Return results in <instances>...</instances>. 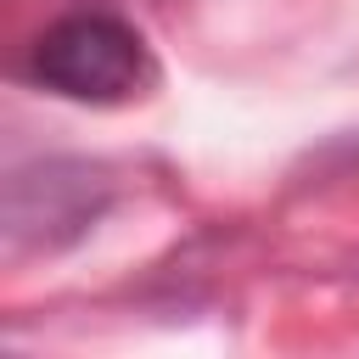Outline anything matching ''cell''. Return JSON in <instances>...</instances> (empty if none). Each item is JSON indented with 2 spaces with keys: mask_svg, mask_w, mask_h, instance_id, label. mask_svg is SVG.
<instances>
[{
  "mask_svg": "<svg viewBox=\"0 0 359 359\" xmlns=\"http://www.w3.org/2000/svg\"><path fill=\"white\" fill-rule=\"evenodd\" d=\"M22 73L39 90L84 107H123L157 84L146 39L135 34V22L112 11H67L45 22L22 56Z\"/></svg>",
  "mask_w": 359,
  "mask_h": 359,
  "instance_id": "cell-1",
  "label": "cell"
},
{
  "mask_svg": "<svg viewBox=\"0 0 359 359\" xmlns=\"http://www.w3.org/2000/svg\"><path fill=\"white\" fill-rule=\"evenodd\" d=\"M112 208V180L84 157H39L6 180V241L11 252H62Z\"/></svg>",
  "mask_w": 359,
  "mask_h": 359,
  "instance_id": "cell-2",
  "label": "cell"
}]
</instances>
